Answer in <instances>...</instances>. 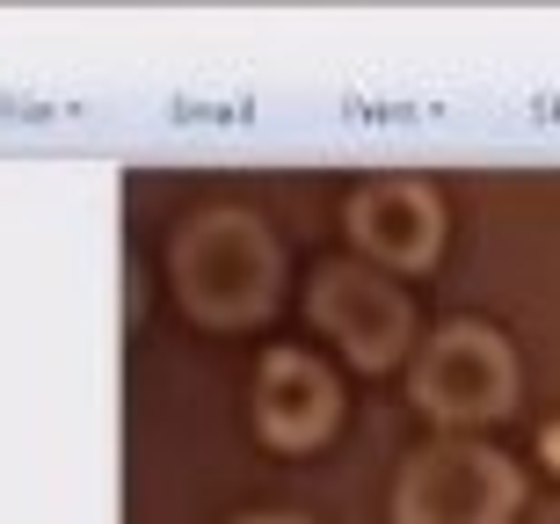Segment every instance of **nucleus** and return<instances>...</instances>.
Instances as JSON below:
<instances>
[{"label": "nucleus", "mask_w": 560, "mask_h": 524, "mask_svg": "<svg viewBox=\"0 0 560 524\" xmlns=\"http://www.w3.org/2000/svg\"><path fill=\"white\" fill-rule=\"evenodd\" d=\"M175 284H183L189 314L219 321V328L270 314L277 248H270V233H262V219H248V211H211V219H197L175 241Z\"/></svg>", "instance_id": "1"}, {"label": "nucleus", "mask_w": 560, "mask_h": 524, "mask_svg": "<svg viewBox=\"0 0 560 524\" xmlns=\"http://www.w3.org/2000/svg\"><path fill=\"white\" fill-rule=\"evenodd\" d=\"M546 459H553V474H560V422L546 430Z\"/></svg>", "instance_id": "7"}, {"label": "nucleus", "mask_w": 560, "mask_h": 524, "mask_svg": "<svg viewBox=\"0 0 560 524\" xmlns=\"http://www.w3.org/2000/svg\"><path fill=\"white\" fill-rule=\"evenodd\" d=\"M510 394H517L510 342L495 328H474V321L444 328L416 364V400L444 422H488V416L510 408Z\"/></svg>", "instance_id": "3"}, {"label": "nucleus", "mask_w": 560, "mask_h": 524, "mask_svg": "<svg viewBox=\"0 0 560 524\" xmlns=\"http://www.w3.org/2000/svg\"><path fill=\"white\" fill-rule=\"evenodd\" d=\"M241 524H299V517H241Z\"/></svg>", "instance_id": "8"}, {"label": "nucleus", "mask_w": 560, "mask_h": 524, "mask_svg": "<svg viewBox=\"0 0 560 524\" xmlns=\"http://www.w3.org/2000/svg\"><path fill=\"white\" fill-rule=\"evenodd\" d=\"M350 233H357L364 255L394 263V270H416V263L436 255V241H444V211H436L430 183L386 175V183H364L350 197Z\"/></svg>", "instance_id": "5"}, {"label": "nucleus", "mask_w": 560, "mask_h": 524, "mask_svg": "<svg viewBox=\"0 0 560 524\" xmlns=\"http://www.w3.org/2000/svg\"><path fill=\"white\" fill-rule=\"evenodd\" d=\"M255 416H262V430H270L277 444L328 438V422H335V379L320 372L313 357L277 350L270 364H262V379H255Z\"/></svg>", "instance_id": "6"}, {"label": "nucleus", "mask_w": 560, "mask_h": 524, "mask_svg": "<svg viewBox=\"0 0 560 524\" xmlns=\"http://www.w3.org/2000/svg\"><path fill=\"white\" fill-rule=\"evenodd\" d=\"M510 510H517V466L488 444L444 438L400 474V524H510Z\"/></svg>", "instance_id": "2"}, {"label": "nucleus", "mask_w": 560, "mask_h": 524, "mask_svg": "<svg viewBox=\"0 0 560 524\" xmlns=\"http://www.w3.org/2000/svg\"><path fill=\"white\" fill-rule=\"evenodd\" d=\"M306 314L320 321L357 364H394V357L408 350V328H416L408 299H400L372 263H328V270L313 277Z\"/></svg>", "instance_id": "4"}]
</instances>
